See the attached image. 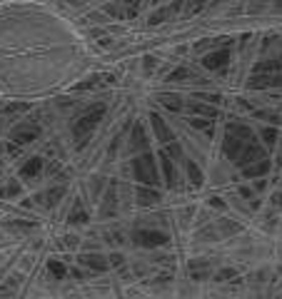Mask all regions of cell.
<instances>
[{"instance_id":"cell-1","label":"cell","mask_w":282,"mask_h":299,"mask_svg":"<svg viewBox=\"0 0 282 299\" xmlns=\"http://www.w3.org/2000/svg\"><path fill=\"white\" fill-rule=\"evenodd\" d=\"M103 112H105V105H92L77 122H75V135L77 137H82V135H87L98 122H100V117H103Z\"/></svg>"},{"instance_id":"cell-2","label":"cell","mask_w":282,"mask_h":299,"mask_svg":"<svg viewBox=\"0 0 282 299\" xmlns=\"http://www.w3.org/2000/svg\"><path fill=\"white\" fill-rule=\"evenodd\" d=\"M133 167H135V175H138V180H140V182L157 185V172H155V162H152V157H150V155H142V157H138V160L133 162Z\"/></svg>"},{"instance_id":"cell-3","label":"cell","mask_w":282,"mask_h":299,"mask_svg":"<svg viewBox=\"0 0 282 299\" xmlns=\"http://www.w3.org/2000/svg\"><path fill=\"white\" fill-rule=\"evenodd\" d=\"M133 239H135V244H140V247H162V244H167V234H162V232H155V229H138V232H133Z\"/></svg>"},{"instance_id":"cell-4","label":"cell","mask_w":282,"mask_h":299,"mask_svg":"<svg viewBox=\"0 0 282 299\" xmlns=\"http://www.w3.org/2000/svg\"><path fill=\"white\" fill-rule=\"evenodd\" d=\"M38 135H40V127H38L35 122H20V125H15V127H13L10 140H15V142L25 145V142H33Z\"/></svg>"},{"instance_id":"cell-5","label":"cell","mask_w":282,"mask_h":299,"mask_svg":"<svg viewBox=\"0 0 282 299\" xmlns=\"http://www.w3.org/2000/svg\"><path fill=\"white\" fill-rule=\"evenodd\" d=\"M80 264H82V267H90V269H95V272H105L110 262H108L103 254H82V257H80Z\"/></svg>"},{"instance_id":"cell-6","label":"cell","mask_w":282,"mask_h":299,"mask_svg":"<svg viewBox=\"0 0 282 299\" xmlns=\"http://www.w3.org/2000/svg\"><path fill=\"white\" fill-rule=\"evenodd\" d=\"M282 85V73L275 75H262V77H252L250 87H280Z\"/></svg>"},{"instance_id":"cell-7","label":"cell","mask_w":282,"mask_h":299,"mask_svg":"<svg viewBox=\"0 0 282 299\" xmlns=\"http://www.w3.org/2000/svg\"><path fill=\"white\" fill-rule=\"evenodd\" d=\"M227 58H230V53H227V50H220V53H212V55H208L203 63H205V68H208V70H220L222 65H227Z\"/></svg>"},{"instance_id":"cell-8","label":"cell","mask_w":282,"mask_h":299,"mask_svg":"<svg viewBox=\"0 0 282 299\" xmlns=\"http://www.w3.org/2000/svg\"><path fill=\"white\" fill-rule=\"evenodd\" d=\"M40 170H43V160H40V157H33V160H28V162L23 165L20 177H25V180H28V177H35Z\"/></svg>"},{"instance_id":"cell-9","label":"cell","mask_w":282,"mask_h":299,"mask_svg":"<svg viewBox=\"0 0 282 299\" xmlns=\"http://www.w3.org/2000/svg\"><path fill=\"white\" fill-rule=\"evenodd\" d=\"M267 170H270V162H267V160H257V165L242 167L245 177H260V175H267Z\"/></svg>"},{"instance_id":"cell-10","label":"cell","mask_w":282,"mask_h":299,"mask_svg":"<svg viewBox=\"0 0 282 299\" xmlns=\"http://www.w3.org/2000/svg\"><path fill=\"white\" fill-rule=\"evenodd\" d=\"M152 125H155V132H157V137H160V142H165V145H167V142L172 140V132L167 130V125H162V120H160L157 115L152 117Z\"/></svg>"},{"instance_id":"cell-11","label":"cell","mask_w":282,"mask_h":299,"mask_svg":"<svg viewBox=\"0 0 282 299\" xmlns=\"http://www.w3.org/2000/svg\"><path fill=\"white\" fill-rule=\"evenodd\" d=\"M157 192H152V190H138V200H140V205H155L157 202Z\"/></svg>"},{"instance_id":"cell-12","label":"cell","mask_w":282,"mask_h":299,"mask_svg":"<svg viewBox=\"0 0 282 299\" xmlns=\"http://www.w3.org/2000/svg\"><path fill=\"white\" fill-rule=\"evenodd\" d=\"M63 195H65V187H55V190H50V192L45 195V197H48V205H58Z\"/></svg>"},{"instance_id":"cell-13","label":"cell","mask_w":282,"mask_h":299,"mask_svg":"<svg viewBox=\"0 0 282 299\" xmlns=\"http://www.w3.org/2000/svg\"><path fill=\"white\" fill-rule=\"evenodd\" d=\"M48 269H50V272H53L58 279H63V277H65V272H68V269H65L60 262H48Z\"/></svg>"},{"instance_id":"cell-14","label":"cell","mask_w":282,"mask_h":299,"mask_svg":"<svg viewBox=\"0 0 282 299\" xmlns=\"http://www.w3.org/2000/svg\"><path fill=\"white\" fill-rule=\"evenodd\" d=\"M162 102H165L167 107H172V110H180V107H182V102H180V97H177V95H165V97H162Z\"/></svg>"},{"instance_id":"cell-15","label":"cell","mask_w":282,"mask_h":299,"mask_svg":"<svg viewBox=\"0 0 282 299\" xmlns=\"http://www.w3.org/2000/svg\"><path fill=\"white\" fill-rule=\"evenodd\" d=\"M87 220V215L80 210V202L75 205V212H70V222H85Z\"/></svg>"},{"instance_id":"cell-16","label":"cell","mask_w":282,"mask_h":299,"mask_svg":"<svg viewBox=\"0 0 282 299\" xmlns=\"http://www.w3.org/2000/svg\"><path fill=\"white\" fill-rule=\"evenodd\" d=\"M187 172H190V182H193V185H198V182L203 180V177H200V172H198V167H195V165H190V162H187Z\"/></svg>"},{"instance_id":"cell-17","label":"cell","mask_w":282,"mask_h":299,"mask_svg":"<svg viewBox=\"0 0 282 299\" xmlns=\"http://www.w3.org/2000/svg\"><path fill=\"white\" fill-rule=\"evenodd\" d=\"M18 192H20V185H18V182H13V185H10L8 190H3L0 195H3V197H10V195H18Z\"/></svg>"},{"instance_id":"cell-18","label":"cell","mask_w":282,"mask_h":299,"mask_svg":"<svg viewBox=\"0 0 282 299\" xmlns=\"http://www.w3.org/2000/svg\"><path fill=\"white\" fill-rule=\"evenodd\" d=\"M262 137H265L267 145H272L275 142V130H262Z\"/></svg>"},{"instance_id":"cell-19","label":"cell","mask_w":282,"mask_h":299,"mask_svg":"<svg viewBox=\"0 0 282 299\" xmlns=\"http://www.w3.org/2000/svg\"><path fill=\"white\" fill-rule=\"evenodd\" d=\"M230 277H235V269H222V272H217V279H230Z\"/></svg>"},{"instance_id":"cell-20","label":"cell","mask_w":282,"mask_h":299,"mask_svg":"<svg viewBox=\"0 0 282 299\" xmlns=\"http://www.w3.org/2000/svg\"><path fill=\"white\" fill-rule=\"evenodd\" d=\"M220 227H222V232H225V234H230V232H237V224L222 222V224H220Z\"/></svg>"},{"instance_id":"cell-21","label":"cell","mask_w":282,"mask_h":299,"mask_svg":"<svg viewBox=\"0 0 282 299\" xmlns=\"http://www.w3.org/2000/svg\"><path fill=\"white\" fill-rule=\"evenodd\" d=\"M110 262H113L115 267H118V264H123V254H113V257H110Z\"/></svg>"}]
</instances>
